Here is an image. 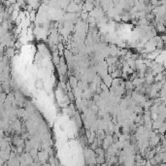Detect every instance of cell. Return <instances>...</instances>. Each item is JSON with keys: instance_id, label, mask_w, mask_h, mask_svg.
<instances>
[{"instance_id": "cell-1", "label": "cell", "mask_w": 166, "mask_h": 166, "mask_svg": "<svg viewBox=\"0 0 166 166\" xmlns=\"http://www.w3.org/2000/svg\"><path fill=\"white\" fill-rule=\"evenodd\" d=\"M133 85L134 86H138V85H141V83H142V79H139V78H136L134 81L132 82Z\"/></svg>"}]
</instances>
